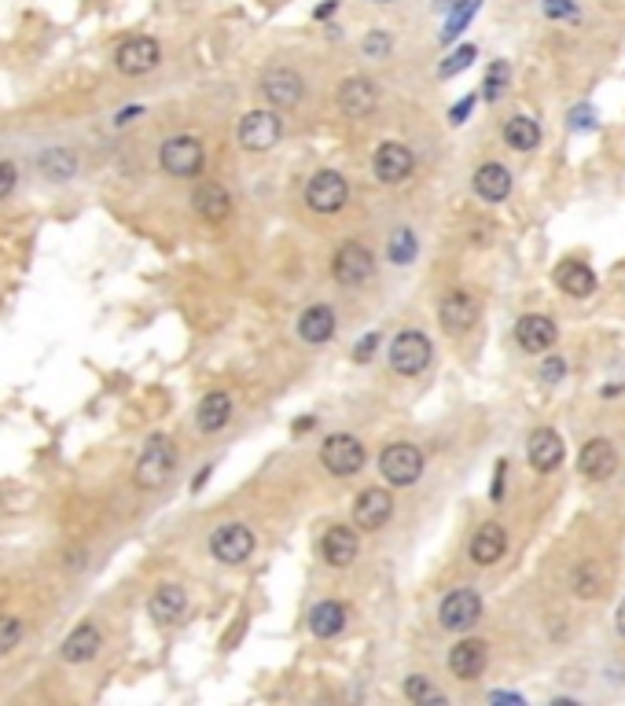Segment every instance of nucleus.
I'll return each instance as SVG.
<instances>
[{
    "label": "nucleus",
    "instance_id": "nucleus-1",
    "mask_svg": "<svg viewBox=\"0 0 625 706\" xmlns=\"http://www.w3.org/2000/svg\"><path fill=\"white\" fill-rule=\"evenodd\" d=\"M173 471H177V449H173V442L166 434H155V438L144 445L137 467H133V482H137V490L144 493L162 490V486L173 479Z\"/></svg>",
    "mask_w": 625,
    "mask_h": 706
},
{
    "label": "nucleus",
    "instance_id": "nucleus-2",
    "mask_svg": "<svg viewBox=\"0 0 625 706\" xmlns=\"http://www.w3.org/2000/svg\"><path fill=\"white\" fill-rule=\"evenodd\" d=\"M379 475H383L390 486H398V490L416 486L423 475V453L409 442L387 445V449L379 453Z\"/></svg>",
    "mask_w": 625,
    "mask_h": 706
},
{
    "label": "nucleus",
    "instance_id": "nucleus-3",
    "mask_svg": "<svg viewBox=\"0 0 625 706\" xmlns=\"http://www.w3.org/2000/svg\"><path fill=\"white\" fill-rule=\"evenodd\" d=\"M159 63H162V45L148 34L125 37L122 45L114 48V67H118V74H125V78H144V74H151Z\"/></svg>",
    "mask_w": 625,
    "mask_h": 706
},
{
    "label": "nucleus",
    "instance_id": "nucleus-4",
    "mask_svg": "<svg viewBox=\"0 0 625 706\" xmlns=\"http://www.w3.org/2000/svg\"><path fill=\"white\" fill-rule=\"evenodd\" d=\"M159 166L170 177H199L206 166V148L199 137H170L162 140Z\"/></svg>",
    "mask_w": 625,
    "mask_h": 706
},
{
    "label": "nucleus",
    "instance_id": "nucleus-5",
    "mask_svg": "<svg viewBox=\"0 0 625 706\" xmlns=\"http://www.w3.org/2000/svg\"><path fill=\"white\" fill-rule=\"evenodd\" d=\"M431 339L423 335V331H401V335H394V342H390V368L398 372V376H420V372H427V365H431Z\"/></svg>",
    "mask_w": 625,
    "mask_h": 706
},
{
    "label": "nucleus",
    "instance_id": "nucleus-6",
    "mask_svg": "<svg viewBox=\"0 0 625 706\" xmlns=\"http://www.w3.org/2000/svg\"><path fill=\"white\" fill-rule=\"evenodd\" d=\"M320 464L328 467L335 479H350L364 467V445L353 434H328L320 445Z\"/></svg>",
    "mask_w": 625,
    "mask_h": 706
},
{
    "label": "nucleus",
    "instance_id": "nucleus-7",
    "mask_svg": "<svg viewBox=\"0 0 625 706\" xmlns=\"http://www.w3.org/2000/svg\"><path fill=\"white\" fill-rule=\"evenodd\" d=\"M372 273H375L372 251H368L364 243H357V240L342 243L339 251H335V258H331V276H335L342 287L368 284V280H372Z\"/></svg>",
    "mask_w": 625,
    "mask_h": 706
},
{
    "label": "nucleus",
    "instance_id": "nucleus-8",
    "mask_svg": "<svg viewBox=\"0 0 625 706\" xmlns=\"http://www.w3.org/2000/svg\"><path fill=\"white\" fill-rule=\"evenodd\" d=\"M350 199V184L346 177L335 170H320L309 177L306 184V206L309 210H317V214H339L342 206Z\"/></svg>",
    "mask_w": 625,
    "mask_h": 706
},
{
    "label": "nucleus",
    "instance_id": "nucleus-9",
    "mask_svg": "<svg viewBox=\"0 0 625 706\" xmlns=\"http://www.w3.org/2000/svg\"><path fill=\"white\" fill-rule=\"evenodd\" d=\"M236 137L247 151H269L280 144V137H284V122H280V114L276 111H250V114H243Z\"/></svg>",
    "mask_w": 625,
    "mask_h": 706
},
{
    "label": "nucleus",
    "instance_id": "nucleus-10",
    "mask_svg": "<svg viewBox=\"0 0 625 706\" xmlns=\"http://www.w3.org/2000/svg\"><path fill=\"white\" fill-rule=\"evenodd\" d=\"M210 552H214L217 563L239 567V563H247V559L254 556V534H250L243 523L217 526L214 534H210Z\"/></svg>",
    "mask_w": 625,
    "mask_h": 706
},
{
    "label": "nucleus",
    "instance_id": "nucleus-11",
    "mask_svg": "<svg viewBox=\"0 0 625 706\" xmlns=\"http://www.w3.org/2000/svg\"><path fill=\"white\" fill-rule=\"evenodd\" d=\"M478 618H482V596L475 589H453L438 607V622L449 633H464V629L475 626Z\"/></svg>",
    "mask_w": 625,
    "mask_h": 706
},
{
    "label": "nucleus",
    "instance_id": "nucleus-12",
    "mask_svg": "<svg viewBox=\"0 0 625 706\" xmlns=\"http://www.w3.org/2000/svg\"><path fill=\"white\" fill-rule=\"evenodd\" d=\"M262 96L273 107H298L306 96V81L291 67H269L262 74Z\"/></svg>",
    "mask_w": 625,
    "mask_h": 706
},
{
    "label": "nucleus",
    "instance_id": "nucleus-13",
    "mask_svg": "<svg viewBox=\"0 0 625 706\" xmlns=\"http://www.w3.org/2000/svg\"><path fill=\"white\" fill-rule=\"evenodd\" d=\"M412 166H416V155L398 140H383L372 155V170L383 184H401L412 173Z\"/></svg>",
    "mask_w": 625,
    "mask_h": 706
},
{
    "label": "nucleus",
    "instance_id": "nucleus-14",
    "mask_svg": "<svg viewBox=\"0 0 625 706\" xmlns=\"http://www.w3.org/2000/svg\"><path fill=\"white\" fill-rule=\"evenodd\" d=\"M390 515H394V497L387 490H379V486H368V490L353 501V523L357 530H383L390 523Z\"/></svg>",
    "mask_w": 625,
    "mask_h": 706
},
{
    "label": "nucleus",
    "instance_id": "nucleus-15",
    "mask_svg": "<svg viewBox=\"0 0 625 706\" xmlns=\"http://www.w3.org/2000/svg\"><path fill=\"white\" fill-rule=\"evenodd\" d=\"M379 107V85L364 74H353L339 85V111L346 118H368Z\"/></svg>",
    "mask_w": 625,
    "mask_h": 706
},
{
    "label": "nucleus",
    "instance_id": "nucleus-16",
    "mask_svg": "<svg viewBox=\"0 0 625 706\" xmlns=\"http://www.w3.org/2000/svg\"><path fill=\"white\" fill-rule=\"evenodd\" d=\"M515 339H519V346H523L526 353H548L556 346L559 328H556V320L545 317V313H526V317H519V324H515Z\"/></svg>",
    "mask_w": 625,
    "mask_h": 706
},
{
    "label": "nucleus",
    "instance_id": "nucleus-17",
    "mask_svg": "<svg viewBox=\"0 0 625 706\" xmlns=\"http://www.w3.org/2000/svg\"><path fill=\"white\" fill-rule=\"evenodd\" d=\"M438 320H442V328L449 331V335H464V331H471L478 320L475 295H467V291H449V295L442 298V306H438Z\"/></svg>",
    "mask_w": 625,
    "mask_h": 706
},
{
    "label": "nucleus",
    "instance_id": "nucleus-18",
    "mask_svg": "<svg viewBox=\"0 0 625 706\" xmlns=\"http://www.w3.org/2000/svg\"><path fill=\"white\" fill-rule=\"evenodd\" d=\"M192 206L206 225H225L228 217H232V195L225 192V184H217V181L199 184L192 192Z\"/></svg>",
    "mask_w": 625,
    "mask_h": 706
},
{
    "label": "nucleus",
    "instance_id": "nucleus-19",
    "mask_svg": "<svg viewBox=\"0 0 625 706\" xmlns=\"http://www.w3.org/2000/svg\"><path fill=\"white\" fill-rule=\"evenodd\" d=\"M100 644H103L100 626L81 622V626H74L67 637H63L59 655H63V662H70V666H81V662H92L96 655H100Z\"/></svg>",
    "mask_w": 625,
    "mask_h": 706
},
{
    "label": "nucleus",
    "instance_id": "nucleus-20",
    "mask_svg": "<svg viewBox=\"0 0 625 706\" xmlns=\"http://www.w3.org/2000/svg\"><path fill=\"white\" fill-rule=\"evenodd\" d=\"M526 456H530L534 471L548 475V471H556V467L563 464L567 449H563V438H559L552 427H537V431L530 434V442H526Z\"/></svg>",
    "mask_w": 625,
    "mask_h": 706
},
{
    "label": "nucleus",
    "instance_id": "nucleus-21",
    "mask_svg": "<svg viewBox=\"0 0 625 706\" xmlns=\"http://www.w3.org/2000/svg\"><path fill=\"white\" fill-rule=\"evenodd\" d=\"M581 475L592 482H603L614 475V467H618V453H614V445L607 438H589V442L581 445Z\"/></svg>",
    "mask_w": 625,
    "mask_h": 706
},
{
    "label": "nucleus",
    "instance_id": "nucleus-22",
    "mask_svg": "<svg viewBox=\"0 0 625 706\" xmlns=\"http://www.w3.org/2000/svg\"><path fill=\"white\" fill-rule=\"evenodd\" d=\"M486 662H489L486 640H460V644L449 651V670H453V677H460V681L482 677Z\"/></svg>",
    "mask_w": 625,
    "mask_h": 706
},
{
    "label": "nucleus",
    "instance_id": "nucleus-23",
    "mask_svg": "<svg viewBox=\"0 0 625 706\" xmlns=\"http://www.w3.org/2000/svg\"><path fill=\"white\" fill-rule=\"evenodd\" d=\"M320 552L328 559V567L342 570L361 556V541H357V534H353L350 526H331L328 534H324V541H320Z\"/></svg>",
    "mask_w": 625,
    "mask_h": 706
},
{
    "label": "nucleus",
    "instance_id": "nucleus-24",
    "mask_svg": "<svg viewBox=\"0 0 625 706\" xmlns=\"http://www.w3.org/2000/svg\"><path fill=\"white\" fill-rule=\"evenodd\" d=\"M467 552H471V559H475L478 567H493V563L504 559V552H508V534H504V526L500 523L478 526Z\"/></svg>",
    "mask_w": 625,
    "mask_h": 706
},
{
    "label": "nucleus",
    "instance_id": "nucleus-25",
    "mask_svg": "<svg viewBox=\"0 0 625 706\" xmlns=\"http://www.w3.org/2000/svg\"><path fill=\"white\" fill-rule=\"evenodd\" d=\"M471 184H475L478 199H486V203H504L512 195V173H508V166H500V162H482Z\"/></svg>",
    "mask_w": 625,
    "mask_h": 706
},
{
    "label": "nucleus",
    "instance_id": "nucleus-26",
    "mask_svg": "<svg viewBox=\"0 0 625 706\" xmlns=\"http://www.w3.org/2000/svg\"><path fill=\"white\" fill-rule=\"evenodd\" d=\"M184 611H188V593H184L181 585H159L155 596L148 600V615L159 622V626H173V622H181Z\"/></svg>",
    "mask_w": 625,
    "mask_h": 706
},
{
    "label": "nucleus",
    "instance_id": "nucleus-27",
    "mask_svg": "<svg viewBox=\"0 0 625 706\" xmlns=\"http://www.w3.org/2000/svg\"><path fill=\"white\" fill-rule=\"evenodd\" d=\"M335 309L331 306H309L302 317H298V339L309 342V346H324V342L335 339Z\"/></svg>",
    "mask_w": 625,
    "mask_h": 706
},
{
    "label": "nucleus",
    "instance_id": "nucleus-28",
    "mask_svg": "<svg viewBox=\"0 0 625 706\" xmlns=\"http://www.w3.org/2000/svg\"><path fill=\"white\" fill-rule=\"evenodd\" d=\"M228 420H232V398L225 390H210L195 409V427L203 434H217L221 427H228Z\"/></svg>",
    "mask_w": 625,
    "mask_h": 706
},
{
    "label": "nucleus",
    "instance_id": "nucleus-29",
    "mask_svg": "<svg viewBox=\"0 0 625 706\" xmlns=\"http://www.w3.org/2000/svg\"><path fill=\"white\" fill-rule=\"evenodd\" d=\"M309 629H313V637L320 640L339 637L342 629H346V604H339V600H320V604H313V611H309Z\"/></svg>",
    "mask_w": 625,
    "mask_h": 706
},
{
    "label": "nucleus",
    "instance_id": "nucleus-30",
    "mask_svg": "<svg viewBox=\"0 0 625 706\" xmlns=\"http://www.w3.org/2000/svg\"><path fill=\"white\" fill-rule=\"evenodd\" d=\"M607 570H603L600 559H581L578 567H574V574H570V589H574V596H581V600H592V596L603 593V585H607Z\"/></svg>",
    "mask_w": 625,
    "mask_h": 706
},
{
    "label": "nucleus",
    "instance_id": "nucleus-31",
    "mask_svg": "<svg viewBox=\"0 0 625 706\" xmlns=\"http://www.w3.org/2000/svg\"><path fill=\"white\" fill-rule=\"evenodd\" d=\"M556 284L563 287L570 298H589L592 291H596V273H592L585 262H574V258H570V262H563L556 269Z\"/></svg>",
    "mask_w": 625,
    "mask_h": 706
},
{
    "label": "nucleus",
    "instance_id": "nucleus-32",
    "mask_svg": "<svg viewBox=\"0 0 625 706\" xmlns=\"http://www.w3.org/2000/svg\"><path fill=\"white\" fill-rule=\"evenodd\" d=\"M500 133H504V144L512 151H534L541 144V126L534 118H526V114H512Z\"/></svg>",
    "mask_w": 625,
    "mask_h": 706
},
{
    "label": "nucleus",
    "instance_id": "nucleus-33",
    "mask_svg": "<svg viewBox=\"0 0 625 706\" xmlns=\"http://www.w3.org/2000/svg\"><path fill=\"white\" fill-rule=\"evenodd\" d=\"M405 699L409 703H416V706H431V703H449L445 699V692L442 688H434L423 673H412V677H405Z\"/></svg>",
    "mask_w": 625,
    "mask_h": 706
},
{
    "label": "nucleus",
    "instance_id": "nucleus-34",
    "mask_svg": "<svg viewBox=\"0 0 625 706\" xmlns=\"http://www.w3.org/2000/svg\"><path fill=\"white\" fill-rule=\"evenodd\" d=\"M416 251H420V243H416V232H412V228H398V232L390 236L387 258H390L394 265L416 262Z\"/></svg>",
    "mask_w": 625,
    "mask_h": 706
},
{
    "label": "nucleus",
    "instance_id": "nucleus-35",
    "mask_svg": "<svg viewBox=\"0 0 625 706\" xmlns=\"http://www.w3.org/2000/svg\"><path fill=\"white\" fill-rule=\"evenodd\" d=\"M508 78H512V67H508L504 59H497V63H489L486 81H482V100L497 103L500 96H504V89H508Z\"/></svg>",
    "mask_w": 625,
    "mask_h": 706
},
{
    "label": "nucleus",
    "instance_id": "nucleus-36",
    "mask_svg": "<svg viewBox=\"0 0 625 706\" xmlns=\"http://www.w3.org/2000/svg\"><path fill=\"white\" fill-rule=\"evenodd\" d=\"M475 12H478V0H456L453 15H449V23H445V30H442V45L456 41V37H460V30H464L471 19H475Z\"/></svg>",
    "mask_w": 625,
    "mask_h": 706
},
{
    "label": "nucleus",
    "instance_id": "nucleus-37",
    "mask_svg": "<svg viewBox=\"0 0 625 706\" xmlns=\"http://www.w3.org/2000/svg\"><path fill=\"white\" fill-rule=\"evenodd\" d=\"M41 170L48 177H56V181H67L70 173H74V155H63V148H52L41 155Z\"/></svg>",
    "mask_w": 625,
    "mask_h": 706
},
{
    "label": "nucleus",
    "instance_id": "nucleus-38",
    "mask_svg": "<svg viewBox=\"0 0 625 706\" xmlns=\"http://www.w3.org/2000/svg\"><path fill=\"white\" fill-rule=\"evenodd\" d=\"M475 56H478L475 45H460L453 56H445V63L438 67V74H442V78H453V74H460V70L471 67V63H475Z\"/></svg>",
    "mask_w": 625,
    "mask_h": 706
},
{
    "label": "nucleus",
    "instance_id": "nucleus-39",
    "mask_svg": "<svg viewBox=\"0 0 625 706\" xmlns=\"http://www.w3.org/2000/svg\"><path fill=\"white\" fill-rule=\"evenodd\" d=\"M19 640H23V618L0 615V655H8Z\"/></svg>",
    "mask_w": 625,
    "mask_h": 706
},
{
    "label": "nucleus",
    "instance_id": "nucleus-40",
    "mask_svg": "<svg viewBox=\"0 0 625 706\" xmlns=\"http://www.w3.org/2000/svg\"><path fill=\"white\" fill-rule=\"evenodd\" d=\"M548 19H578V0H541Z\"/></svg>",
    "mask_w": 625,
    "mask_h": 706
},
{
    "label": "nucleus",
    "instance_id": "nucleus-41",
    "mask_svg": "<svg viewBox=\"0 0 625 706\" xmlns=\"http://www.w3.org/2000/svg\"><path fill=\"white\" fill-rule=\"evenodd\" d=\"M15 184H19V170H15V162L0 159V199H8L15 192Z\"/></svg>",
    "mask_w": 625,
    "mask_h": 706
},
{
    "label": "nucleus",
    "instance_id": "nucleus-42",
    "mask_svg": "<svg viewBox=\"0 0 625 706\" xmlns=\"http://www.w3.org/2000/svg\"><path fill=\"white\" fill-rule=\"evenodd\" d=\"M364 52H368V56L372 59H383L390 52V37L383 34V30H375V34H368L364 37Z\"/></svg>",
    "mask_w": 625,
    "mask_h": 706
},
{
    "label": "nucleus",
    "instance_id": "nucleus-43",
    "mask_svg": "<svg viewBox=\"0 0 625 706\" xmlns=\"http://www.w3.org/2000/svg\"><path fill=\"white\" fill-rule=\"evenodd\" d=\"M563 372H567V365H563V357H556V353H552L545 365H541V379H545L548 387H552V383H559V379H563Z\"/></svg>",
    "mask_w": 625,
    "mask_h": 706
},
{
    "label": "nucleus",
    "instance_id": "nucleus-44",
    "mask_svg": "<svg viewBox=\"0 0 625 706\" xmlns=\"http://www.w3.org/2000/svg\"><path fill=\"white\" fill-rule=\"evenodd\" d=\"M375 346H379V335H375V331H372V335H364V339L357 342V346H353V357H357V361H361V365H364V361H372Z\"/></svg>",
    "mask_w": 625,
    "mask_h": 706
},
{
    "label": "nucleus",
    "instance_id": "nucleus-45",
    "mask_svg": "<svg viewBox=\"0 0 625 706\" xmlns=\"http://www.w3.org/2000/svg\"><path fill=\"white\" fill-rule=\"evenodd\" d=\"M471 111H475V96H464V100H460L453 111H449V122H453V126H464L467 114H471Z\"/></svg>",
    "mask_w": 625,
    "mask_h": 706
},
{
    "label": "nucleus",
    "instance_id": "nucleus-46",
    "mask_svg": "<svg viewBox=\"0 0 625 706\" xmlns=\"http://www.w3.org/2000/svg\"><path fill=\"white\" fill-rule=\"evenodd\" d=\"M570 126L574 129H592L596 122H592V107H574L570 111Z\"/></svg>",
    "mask_w": 625,
    "mask_h": 706
},
{
    "label": "nucleus",
    "instance_id": "nucleus-47",
    "mask_svg": "<svg viewBox=\"0 0 625 706\" xmlns=\"http://www.w3.org/2000/svg\"><path fill=\"white\" fill-rule=\"evenodd\" d=\"M489 703H515V706H523L526 699L519 692H489Z\"/></svg>",
    "mask_w": 625,
    "mask_h": 706
},
{
    "label": "nucleus",
    "instance_id": "nucleus-48",
    "mask_svg": "<svg viewBox=\"0 0 625 706\" xmlns=\"http://www.w3.org/2000/svg\"><path fill=\"white\" fill-rule=\"evenodd\" d=\"M504 471H508V464L500 460L497 464V482H493V501H500V490H504Z\"/></svg>",
    "mask_w": 625,
    "mask_h": 706
},
{
    "label": "nucleus",
    "instance_id": "nucleus-49",
    "mask_svg": "<svg viewBox=\"0 0 625 706\" xmlns=\"http://www.w3.org/2000/svg\"><path fill=\"white\" fill-rule=\"evenodd\" d=\"M614 626H618V633L625 637V600L618 604V611H614Z\"/></svg>",
    "mask_w": 625,
    "mask_h": 706
},
{
    "label": "nucleus",
    "instance_id": "nucleus-50",
    "mask_svg": "<svg viewBox=\"0 0 625 706\" xmlns=\"http://www.w3.org/2000/svg\"><path fill=\"white\" fill-rule=\"evenodd\" d=\"M331 12H335V0H328V4H320V8H317V12H313V15H317V19H328Z\"/></svg>",
    "mask_w": 625,
    "mask_h": 706
},
{
    "label": "nucleus",
    "instance_id": "nucleus-51",
    "mask_svg": "<svg viewBox=\"0 0 625 706\" xmlns=\"http://www.w3.org/2000/svg\"><path fill=\"white\" fill-rule=\"evenodd\" d=\"M372 4H387V0H372Z\"/></svg>",
    "mask_w": 625,
    "mask_h": 706
}]
</instances>
